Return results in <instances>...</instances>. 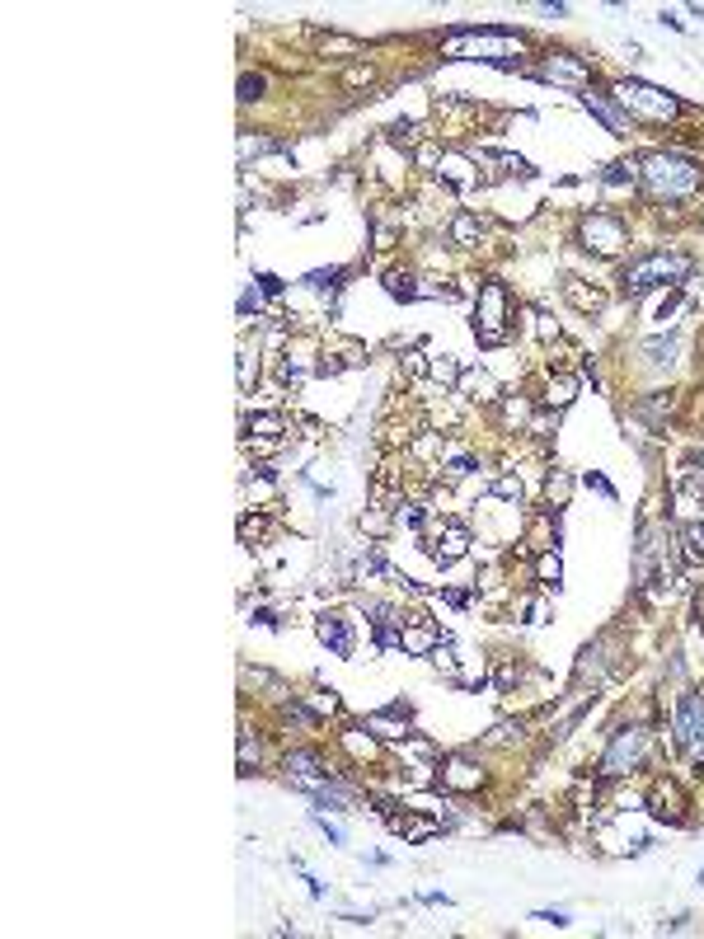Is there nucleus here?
<instances>
[{
    "mask_svg": "<svg viewBox=\"0 0 704 939\" xmlns=\"http://www.w3.org/2000/svg\"><path fill=\"white\" fill-rule=\"evenodd\" d=\"M638 179H644V188L653 198L676 202V198H691L704 183V170H700V160L681 155V151H653V155L638 160Z\"/></svg>",
    "mask_w": 704,
    "mask_h": 939,
    "instance_id": "f257e3e1",
    "label": "nucleus"
},
{
    "mask_svg": "<svg viewBox=\"0 0 704 939\" xmlns=\"http://www.w3.org/2000/svg\"><path fill=\"white\" fill-rule=\"evenodd\" d=\"M686 278H691L686 254L653 249V254H638L625 273H620V287H625V297H644V291H657V287H681Z\"/></svg>",
    "mask_w": 704,
    "mask_h": 939,
    "instance_id": "f03ea898",
    "label": "nucleus"
},
{
    "mask_svg": "<svg viewBox=\"0 0 704 939\" xmlns=\"http://www.w3.org/2000/svg\"><path fill=\"white\" fill-rule=\"evenodd\" d=\"M474 339L480 348H503L512 339V297L498 278H488L474 297Z\"/></svg>",
    "mask_w": 704,
    "mask_h": 939,
    "instance_id": "7ed1b4c3",
    "label": "nucleus"
},
{
    "mask_svg": "<svg viewBox=\"0 0 704 939\" xmlns=\"http://www.w3.org/2000/svg\"><path fill=\"white\" fill-rule=\"evenodd\" d=\"M615 103L625 113H634V118H648V122H676L681 113V99H672L667 90H657V85H648V80H615Z\"/></svg>",
    "mask_w": 704,
    "mask_h": 939,
    "instance_id": "20e7f679",
    "label": "nucleus"
},
{
    "mask_svg": "<svg viewBox=\"0 0 704 939\" xmlns=\"http://www.w3.org/2000/svg\"><path fill=\"white\" fill-rule=\"evenodd\" d=\"M577 244L596 259H615V254H625V244H629V226L615 212H587L583 226H577Z\"/></svg>",
    "mask_w": 704,
    "mask_h": 939,
    "instance_id": "39448f33",
    "label": "nucleus"
},
{
    "mask_svg": "<svg viewBox=\"0 0 704 939\" xmlns=\"http://www.w3.org/2000/svg\"><path fill=\"white\" fill-rule=\"evenodd\" d=\"M648 757V728H615L611 733V747L602 751V761H596V775H629V770H638Z\"/></svg>",
    "mask_w": 704,
    "mask_h": 939,
    "instance_id": "423d86ee",
    "label": "nucleus"
},
{
    "mask_svg": "<svg viewBox=\"0 0 704 939\" xmlns=\"http://www.w3.org/2000/svg\"><path fill=\"white\" fill-rule=\"evenodd\" d=\"M672 733H676V747L695 751L700 766H704V695H700V691H686V695L676 700Z\"/></svg>",
    "mask_w": 704,
    "mask_h": 939,
    "instance_id": "0eeeda50",
    "label": "nucleus"
},
{
    "mask_svg": "<svg viewBox=\"0 0 704 939\" xmlns=\"http://www.w3.org/2000/svg\"><path fill=\"white\" fill-rule=\"evenodd\" d=\"M535 80H550V85H568L583 94L592 85V66L583 57H573V52H545L541 57V66H535Z\"/></svg>",
    "mask_w": 704,
    "mask_h": 939,
    "instance_id": "6e6552de",
    "label": "nucleus"
},
{
    "mask_svg": "<svg viewBox=\"0 0 704 939\" xmlns=\"http://www.w3.org/2000/svg\"><path fill=\"white\" fill-rule=\"evenodd\" d=\"M648 808H653L657 822L686 827V799H681V784H676V780H653V789H648Z\"/></svg>",
    "mask_w": 704,
    "mask_h": 939,
    "instance_id": "1a4fd4ad",
    "label": "nucleus"
},
{
    "mask_svg": "<svg viewBox=\"0 0 704 939\" xmlns=\"http://www.w3.org/2000/svg\"><path fill=\"white\" fill-rule=\"evenodd\" d=\"M577 99H583V109H587L596 122H602V128H606L611 137H625V132H629V113L620 109V103H615L611 94H596V90L587 85V90L577 94Z\"/></svg>",
    "mask_w": 704,
    "mask_h": 939,
    "instance_id": "9d476101",
    "label": "nucleus"
},
{
    "mask_svg": "<svg viewBox=\"0 0 704 939\" xmlns=\"http://www.w3.org/2000/svg\"><path fill=\"white\" fill-rule=\"evenodd\" d=\"M286 775H292V784H315V780H329L334 770L324 766L320 751H310V747H296V751H286Z\"/></svg>",
    "mask_w": 704,
    "mask_h": 939,
    "instance_id": "9b49d317",
    "label": "nucleus"
},
{
    "mask_svg": "<svg viewBox=\"0 0 704 939\" xmlns=\"http://www.w3.org/2000/svg\"><path fill=\"white\" fill-rule=\"evenodd\" d=\"M315 634H320V643L334 658H352V649H357V639H352V625L343 620V616H320L315 620Z\"/></svg>",
    "mask_w": 704,
    "mask_h": 939,
    "instance_id": "f8f14e48",
    "label": "nucleus"
},
{
    "mask_svg": "<svg viewBox=\"0 0 704 939\" xmlns=\"http://www.w3.org/2000/svg\"><path fill=\"white\" fill-rule=\"evenodd\" d=\"M437 179L451 183L455 193H470V188L480 183V174H474L470 155H461V151H442V155H437Z\"/></svg>",
    "mask_w": 704,
    "mask_h": 939,
    "instance_id": "ddd939ff",
    "label": "nucleus"
},
{
    "mask_svg": "<svg viewBox=\"0 0 704 939\" xmlns=\"http://www.w3.org/2000/svg\"><path fill=\"white\" fill-rule=\"evenodd\" d=\"M437 643H442V634L432 630V625H423V620H413V625L404 620V625H400V649H404V653L423 658V653L437 649Z\"/></svg>",
    "mask_w": 704,
    "mask_h": 939,
    "instance_id": "4468645a",
    "label": "nucleus"
},
{
    "mask_svg": "<svg viewBox=\"0 0 704 939\" xmlns=\"http://www.w3.org/2000/svg\"><path fill=\"white\" fill-rule=\"evenodd\" d=\"M465 550H470V531L461 527V521H451V527L442 531V540H437V545H432L427 554H432V559H437V563H442V569H451V563H455V559H461Z\"/></svg>",
    "mask_w": 704,
    "mask_h": 939,
    "instance_id": "2eb2a0df",
    "label": "nucleus"
},
{
    "mask_svg": "<svg viewBox=\"0 0 704 939\" xmlns=\"http://www.w3.org/2000/svg\"><path fill=\"white\" fill-rule=\"evenodd\" d=\"M672 409H676V394H672V390L644 394V400L634 404V413H638V419H644L648 428H662V423H667V413H672Z\"/></svg>",
    "mask_w": 704,
    "mask_h": 939,
    "instance_id": "dca6fc26",
    "label": "nucleus"
},
{
    "mask_svg": "<svg viewBox=\"0 0 704 939\" xmlns=\"http://www.w3.org/2000/svg\"><path fill=\"white\" fill-rule=\"evenodd\" d=\"M442 784H446V789H461V794H470V789L484 784V770L470 766V761H451V766L442 770Z\"/></svg>",
    "mask_w": 704,
    "mask_h": 939,
    "instance_id": "f3484780",
    "label": "nucleus"
},
{
    "mask_svg": "<svg viewBox=\"0 0 704 939\" xmlns=\"http://www.w3.org/2000/svg\"><path fill=\"white\" fill-rule=\"evenodd\" d=\"M676 540H681V550H686L691 563H704V521H700V517H686V521H681Z\"/></svg>",
    "mask_w": 704,
    "mask_h": 939,
    "instance_id": "a211bd4d",
    "label": "nucleus"
},
{
    "mask_svg": "<svg viewBox=\"0 0 704 939\" xmlns=\"http://www.w3.org/2000/svg\"><path fill=\"white\" fill-rule=\"evenodd\" d=\"M343 747H348L357 761H376V757H381V742L371 738L366 728H343Z\"/></svg>",
    "mask_w": 704,
    "mask_h": 939,
    "instance_id": "6ab92c4d",
    "label": "nucleus"
},
{
    "mask_svg": "<svg viewBox=\"0 0 704 939\" xmlns=\"http://www.w3.org/2000/svg\"><path fill=\"white\" fill-rule=\"evenodd\" d=\"M564 297H568L577 310H602V306H606L602 291H596V287L587 291V287H583V278H564Z\"/></svg>",
    "mask_w": 704,
    "mask_h": 939,
    "instance_id": "aec40b11",
    "label": "nucleus"
},
{
    "mask_svg": "<svg viewBox=\"0 0 704 939\" xmlns=\"http://www.w3.org/2000/svg\"><path fill=\"white\" fill-rule=\"evenodd\" d=\"M573 394H577V376H554L545 385V409H568Z\"/></svg>",
    "mask_w": 704,
    "mask_h": 939,
    "instance_id": "412c9836",
    "label": "nucleus"
},
{
    "mask_svg": "<svg viewBox=\"0 0 704 939\" xmlns=\"http://www.w3.org/2000/svg\"><path fill=\"white\" fill-rule=\"evenodd\" d=\"M480 235H484V221L474 217V212H461L451 221V240L455 244H480Z\"/></svg>",
    "mask_w": 704,
    "mask_h": 939,
    "instance_id": "4be33fe9",
    "label": "nucleus"
},
{
    "mask_svg": "<svg viewBox=\"0 0 704 939\" xmlns=\"http://www.w3.org/2000/svg\"><path fill=\"white\" fill-rule=\"evenodd\" d=\"M606 188H634L638 183V164H629V160H615V164H606Z\"/></svg>",
    "mask_w": 704,
    "mask_h": 939,
    "instance_id": "5701e85b",
    "label": "nucleus"
},
{
    "mask_svg": "<svg viewBox=\"0 0 704 939\" xmlns=\"http://www.w3.org/2000/svg\"><path fill=\"white\" fill-rule=\"evenodd\" d=\"M385 291H390L395 301H418V297H423V287H413L409 273H385Z\"/></svg>",
    "mask_w": 704,
    "mask_h": 939,
    "instance_id": "b1692460",
    "label": "nucleus"
},
{
    "mask_svg": "<svg viewBox=\"0 0 704 939\" xmlns=\"http://www.w3.org/2000/svg\"><path fill=\"white\" fill-rule=\"evenodd\" d=\"M568 493H573V474H564V470H554L550 479H545V498L554 508H564L568 503Z\"/></svg>",
    "mask_w": 704,
    "mask_h": 939,
    "instance_id": "393cba45",
    "label": "nucleus"
},
{
    "mask_svg": "<svg viewBox=\"0 0 704 939\" xmlns=\"http://www.w3.org/2000/svg\"><path fill=\"white\" fill-rule=\"evenodd\" d=\"M244 428H250L254 437H282V432H286V423H282V413H254V419H250V423H244Z\"/></svg>",
    "mask_w": 704,
    "mask_h": 939,
    "instance_id": "a878e982",
    "label": "nucleus"
},
{
    "mask_svg": "<svg viewBox=\"0 0 704 939\" xmlns=\"http://www.w3.org/2000/svg\"><path fill=\"white\" fill-rule=\"evenodd\" d=\"M263 94H268V80L259 71H244L240 75V103H259Z\"/></svg>",
    "mask_w": 704,
    "mask_h": 939,
    "instance_id": "bb28decb",
    "label": "nucleus"
},
{
    "mask_svg": "<svg viewBox=\"0 0 704 939\" xmlns=\"http://www.w3.org/2000/svg\"><path fill=\"white\" fill-rule=\"evenodd\" d=\"M644 358H648L653 367L672 362V358H676V339H672V333H667V339H648V343H644Z\"/></svg>",
    "mask_w": 704,
    "mask_h": 939,
    "instance_id": "cd10ccee",
    "label": "nucleus"
},
{
    "mask_svg": "<svg viewBox=\"0 0 704 939\" xmlns=\"http://www.w3.org/2000/svg\"><path fill=\"white\" fill-rule=\"evenodd\" d=\"M535 578H541L545 588H559V578H564V563H559V554H541V559H535Z\"/></svg>",
    "mask_w": 704,
    "mask_h": 939,
    "instance_id": "c85d7f7f",
    "label": "nucleus"
},
{
    "mask_svg": "<svg viewBox=\"0 0 704 939\" xmlns=\"http://www.w3.org/2000/svg\"><path fill=\"white\" fill-rule=\"evenodd\" d=\"M259 766V738H250V728L240 733V775H254Z\"/></svg>",
    "mask_w": 704,
    "mask_h": 939,
    "instance_id": "c756f323",
    "label": "nucleus"
},
{
    "mask_svg": "<svg viewBox=\"0 0 704 939\" xmlns=\"http://www.w3.org/2000/svg\"><path fill=\"white\" fill-rule=\"evenodd\" d=\"M320 52H343V57H357V52H362V43H357V38H343V33H329L324 43H320Z\"/></svg>",
    "mask_w": 704,
    "mask_h": 939,
    "instance_id": "7c9ffc66",
    "label": "nucleus"
},
{
    "mask_svg": "<svg viewBox=\"0 0 704 939\" xmlns=\"http://www.w3.org/2000/svg\"><path fill=\"white\" fill-rule=\"evenodd\" d=\"M268 151H277L273 137H240V155L244 160H250V155H268Z\"/></svg>",
    "mask_w": 704,
    "mask_h": 939,
    "instance_id": "2f4dec72",
    "label": "nucleus"
},
{
    "mask_svg": "<svg viewBox=\"0 0 704 939\" xmlns=\"http://www.w3.org/2000/svg\"><path fill=\"white\" fill-rule=\"evenodd\" d=\"M395 521H400V527H409V531H418V527H423V508H418V503H404V508L395 512Z\"/></svg>",
    "mask_w": 704,
    "mask_h": 939,
    "instance_id": "473e14b6",
    "label": "nucleus"
},
{
    "mask_svg": "<svg viewBox=\"0 0 704 939\" xmlns=\"http://www.w3.org/2000/svg\"><path fill=\"white\" fill-rule=\"evenodd\" d=\"M583 484H587V489H596L602 498H611V503H615V484H611L606 474H596V470H592V474H583Z\"/></svg>",
    "mask_w": 704,
    "mask_h": 939,
    "instance_id": "72a5a7b5",
    "label": "nucleus"
},
{
    "mask_svg": "<svg viewBox=\"0 0 704 939\" xmlns=\"http://www.w3.org/2000/svg\"><path fill=\"white\" fill-rule=\"evenodd\" d=\"M427 371H432V376H437V381H461V367H455L451 358H442V362H432Z\"/></svg>",
    "mask_w": 704,
    "mask_h": 939,
    "instance_id": "f704fd0d",
    "label": "nucleus"
},
{
    "mask_svg": "<svg viewBox=\"0 0 704 939\" xmlns=\"http://www.w3.org/2000/svg\"><path fill=\"white\" fill-rule=\"evenodd\" d=\"M310 709H315V714H334V709H339V695H334V691H320L315 700H310Z\"/></svg>",
    "mask_w": 704,
    "mask_h": 939,
    "instance_id": "c9c22d12",
    "label": "nucleus"
},
{
    "mask_svg": "<svg viewBox=\"0 0 704 939\" xmlns=\"http://www.w3.org/2000/svg\"><path fill=\"white\" fill-rule=\"evenodd\" d=\"M503 413H507V423H526L531 404H526V400H507V404H503Z\"/></svg>",
    "mask_w": 704,
    "mask_h": 939,
    "instance_id": "e433bc0d",
    "label": "nucleus"
},
{
    "mask_svg": "<svg viewBox=\"0 0 704 939\" xmlns=\"http://www.w3.org/2000/svg\"><path fill=\"white\" fill-rule=\"evenodd\" d=\"M315 827H320L324 837H329V846H343V841H348V837H343V831H339L334 822H329V818H320V812H315Z\"/></svg>",
    "mask_w": 704,
    "mask_h": 939,
    "instance_id": "4c0bfd02",
    "label": "nucleus"
},
{
    "mask_svg": "<svg viewBox=\"0 0 704 939\" xmlns=\"http://www.w3.org/2000/svg\"><path fill=\"white\" fill-rule=\"evenodd\" d=\"M493 493H498V498H522V479H498Z\"/></svg>",
    "mask_w": 704,
    "mask_h": 939,
    "instance_id": "58836bf2",
    "label": "nucleus"
},
{
    "mask_svg": "<svg viewBox=\"0 0 704 939\" xmlns=\"http://www.w3.org/2000/svg\"><path fill=\"white\" fill-rule=\"evenodd\" d=\"M535 921H545V926H559V930H564V926H568V911H535Z\"/></svg>",
    "mask_w": 704,
    "mask_h": 939,
    "instance_id": "ea45409f",
    "label": "nucleus"
},
{
    "mask_svg": "<svg viewBox=\"0 0 704 939\" xmlns=\"http://www.w3.org/2000/svg\"><path fill=\"white\" fill-rule=\"evenodd\" d=\"M259 291H268V297H277V291H282V278H273V273H259Z\"/></svg>",
    "mask_w": 704,
    "mask_h": 939,
    "instance_id": "a19ab883",
    "label": "nucleus"
},
{
    "mask_svg": "<svg viewBox=\"0 0 704 939\" xmlns=\"http://www.w3.org/2000/svg\"><path fill=\"white\" fill-rule=\"evenodd\" d=\"M535 320H541V324H535V329H541V339H559V324L554 320H545V315H535Z\"/></svg>",
    "mask_w": 704,
    "mask_h": 939,
    "instance_id": "79ce46f5",
    "label": "nucleus"
},
{
    "mask_svg": "<svg viewBox=\"0 0 704 939\" xmlns=\"http://www.w3.org/2000/svg\"><path fill=\"white\" fill-rule=\"evenodd\" d=\"M541 10H545V14H554V19H564V14H568V5H564V0H545Z\"/></svg>",
    "mask_w": 704,
    "mask_h": 939,
    "instance_id": "37998d69",
    "label": "nucleus"
},
{
    "mask_svg": "<svg viewBox=\"0 0 704 939\" xmlns=\"http://www.w3.org/2000/svg\"><path fill=\"white\" fill-rule=\"evenodd\" d=\"M254 625H263V630H273V625H277V616H273V611H254Z\"/></svg>",
    "mask_w": 704,
    "mask_h": 939,
    "instance_id": "c03bdc74",
    "label": "nucleus"
},
{
    "mask_svg": "<svg viewBox=\"0 0 704 939\" xmlns=\"http://www.w3.org/2000/svg\"><path fill=\"white\" fill-rule=\"evenodd\" d=\"M240 310H259V291H244V297H240Z\"/></svg>",
    "mask_w": 704,
    "mask_h": 939,
    "instance_id": "a18cd8bd",
    "label": "nucleus"
},
{
    "mask_svg": "<svg viewBox=\"0 0 704 939\" xmlns=\"http://www.w3.org/2000/svg\"><path fill=\"white\" fill-rule=\"evenodd\" d=\"M700 226H704V212H700Z\"/></svg>",
    "mask_w": 704,
    "mask_h": 939,
    "instance_id": "49530a36",
    "label": "nucleus"
}]
</instances>
